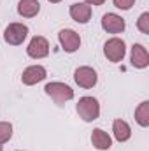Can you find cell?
I'll return each mask as SVG.
<instances>
[{
  "mask_svg": "<svg viewBox=\"0 0 149 151\" xmlns=\"http://www.w3.org/2000/svg\"><path fill=\"white\" fill-rule=\"evenodd\" d=\"M75 111L84 121H95L100 116V104L95 97H81L75 106Z\"/></svg>",
  "mask_w": 149,
  "mask_h": 151,
  "instance_id": "1",
  "label": "cell"
},
{
  "mask_svg": "<svg viewBox=\"0 0 149 151\" xmlns=\"http://www.w3.org/2000/svg\"><path fill=\"white\" fill-rule=\"evenodd\" d=\"M44 90H46V93H47L56 104H65L67 100H72V99H74V90H72L69 84H65V83H58V81L47 83Z\"/></svg>",
  "mask_w": 149,
  "mask_h": 151,
  "instance_id": "2",
  "label": "cell"
},
{
  "mask_svg": "<svg viewBox=\"0 0 149 151\" xmlns=\"http://www.w3.org/2000/svg\"><path fill=\"white\" fill-rule=\"evenodd\" d=\"M104 55L105 58L112 62V63H117L125 58L126 55V46H125V40L123 39H117V37H112L109 39L105 44H104Z\"/></svg>",
  "mask_w": 149,
  "mask_h": 151,
  "instance_id": "3",
  "label": "cell"
},
{
  "mask_svg": "<svg viewBox=\"0 0 149 151\" xmlns=\"http://www.w3.org/2000/svg\"><path fill=\"white\" fill-rule=\"evenodd\" d=\"M28 35V27L23 25V23H11L5 32H4V39L7 44H12V46H19L23 44V40Z\"/></svg>",
  "mask_w": 149,
  "mask_h": 151,
  "instance_id": "4",
  "label": "cell"
},
{
  "mask_svg": "<svg viewBox=\"0 0 149 151\" xmlns=\"http://www.w3.org/2000/svg\"><path fill=\"white\" fill-rule=\"evenodd\" d=\"M58 40H60L63 51H67V53H75V51L79 49V46H81V37H79V34L74 32V30H70V28L60 30Z\"/></svg>",
  "mask_w": 149,
  "mask_h": 151,
  "instance_id": "5",
  "label": "cell"
},
{
  "mask_svg": "<svg viewBox=\"0 0 149 151\" xmlns=\"http://www.w3.org/2000/svg\"><path fill=\"white\" fill-rule=\"evenodd\" d=\"M27 53L30 58H35V60H40L44 56L49 55V42L47 39L42 37V35H35V37L30 40L28 47H27Z\"/></svg>",
  "mask_w": 149,
  "mask_h": 151,
  "instance_id": "6",
  "label": "cell"
},
{
  "mask_svg": "<svg viewBox=\"0 0 149 151\" xmlns=\"http://www.w3.org/2000/svg\"><path fill=\"white\" fill-rule=\"evenodd\" d=\"M74 79L81 88L88 90V88H93L97 84L98 76L95 72V69H91V67H79V69H75V72H74Z\"/></svg>",
  "mask_w": 149,
  "mask_h": 151,
  "instance_id": "7",
  "label": "cell"
},
{
  "mask_svg": "<svg viewBox=\"0 0 149 151\" xmlns=\"http://www.w3.org/2000/svg\"><path fill=\"white\" fill-rule=\"evenodd\" d=\"M46 76H47V72H46V69L42 65H32V67H27L23 70L21 83L27 84V86H34V84H37L40 81H44Z\"/></svg>",
  "mask_w": 149,
  "mask_h": 151,
  "instance_id": "8",
  "label": "cell"
},
{
  "mask_svg": "<svg viewBox=\"0 0 149 151\" xmlns=\"http://www.w3.org/2000/svg\"><path fill=\"white\" fill-rule=\"evenodd\" d=\"M102 28L109 34H121L125 30V19L114 12H107L102 16Z\"/></svg>",
  "mask_w": 149,
  "mask_h": 151,
  "instance_id": "9",
  "label": "cell"
},
{
  "mask_svg": "<svg viewBox=\"0 0 149 151\" xmlns=\"http://www.w3.org/2000/svg\"><path fill=\"white\" fill-rule=\"evenodd\" d=\"M132 65L135 69H146L149 65V55L142 44H133L132 46Z\"/></svg>",
  "mask_w": 149,
  "mask_h": 151,
  "instance_id": "10",
  "label": "cell"
},
{
  "mask_svg": "<svg viewBox=\"0 0 149 151\" xmlns=\"http://www.w3.org/2000/svg\"><path fill=\"white\" fill-rule=\"evenodd\" d=\"M70 18L77 23H88L91 18V5L88 4H72L70 5Z\"/></svg>",
  "mask_w": 149,
  "mask_h": 151,
  "instance_id": "11",
  "label": "cell"
},
{
  "mask_svg": "<svg viewBox=\"0 0 149 151\" xmlns=\"http://www.w3.org/2000/svg\"><path fill=\"white\" fill-rule=\"evenodd\" d=\"M91 142L97 150L100 151H107L112 146V139L109 137L107 132H104L102 128H95L93 134H91Z\"/></svg>",
  "mask_w": 149,
  "mask_h": 151,
  "instance_id": "12",
  "label": "cell"
},
{
  "mask_svg": "<svg viewBox=\"0 0 149 151\" xmlns=\"http://www.w3.org/2000/svg\"><path fill=\"white\" fill-rule=\"evenodd\" d=\"M112 132H114L116 141H119V142H126L132 137V128H130V125L125 119H114Z\"/></svg>",
  "mask_w": 149,
  "mask_h": 151,
  "instance_id": "13",
  "label": "cell"
},
{
  "mask_svg": "<svg viewBox=\"0 0 149 151\" xmlns=\"http://www.w3.org/2000/svg\"><path fill=\"white\" fill-rule=\"evenodd\" d=\"M39 11H40L39 0H19L18 4V12L23 18H34L39 14Z\"/></svg>",
  "mask_w": 149,
  "mask_h": 151,
  "instance_id": "14",
  "label": "cell"
},
{
  "mask_svg": "<svg viewBox=\"0 0 149 151\" xmlns=\"http://www.w3.org/2000/svg\"><path fill=\"white\" fill-rule=\"evenodd\" d=\"M135 121L140 127H149V102L144 100L142 104H139V107L135 109Z\"/></svg>",
  "mask_w": 149,
  "mask_h": 151,
  "instance_id": "15",
  "label": "cell"
},
{
  "mask_svg": "<svg viewBox=\"0 0 149 151\" xmlns=\"http://www.w3.org/2000/svg\"><path fill=\"white\" fill-rule=\"evenodd\" d=\"M12 137V125L9 121H0V144L9 142Z\"/></svg>",
  "mask_w": 149,
  "mask_h": 151,
  "instance_id": "16",
  "label": "cell"
},
{
  "mask_svg": "<svg viewBox=\"0 0 149 151\" xmlns=\"http://www.w3.org/2000/svg\"><path fill=\"white\" fill-rule=\"evenodd\" d=\"M137 28L142 34H149V12H142L139 21H137Z\"/></svg>",
  "mask_w": 149,
  "mask_h": 151,
  "instance_id": "17",
  "label": "cell"
},
{
  "mask_svg": "<svg viewBox=\"0 0 149 151\" xmlns=\"http://www.w3.org/2000/svg\"><path fill=\"white\" fill-rule=\"evenodd\" d=\"M112 2H114V7H117L121 11H128L135 4V0H112Z\"/></svg>",
  "mask_w": 149,
  "mask_h": 151,
  "instance_id": "18",
  "label": "cell"
},
{
  "mask_svg": "<svg viewBox=\"0 0 149 151\" xmlns=\"http://www.w3.org/2000/svg\"><path fill=\"white\" fill-rule=\"evenodd\" d=\"M105 0H84V4H88V5H102Z\"/></svg>",
  "mask_w": 149,
  "mask_h": 151,
  "instance_id": "19",
  "label": "cell"
},
{
  "mask_svg": "<svg viewBox=\"0 0 149 151\" xmlns=\"http://www.w3.org/2000/svg\"><path fill=\"white\" fill-rule=\"evenodd\" d=\"M47 2H51V4H58V2H62V0H47Z\"/></svg>",
  "mask_w": 149,
  "mask_h": 151,
  "instance_id": "20",
  "label": "cell"
},
{
  "mask_svg": "<svg viewBox=\"0 0 149 151\" xmlns=\"http://www.w3.org/2000/svg\"><path fill=\"white\" fill-rule=\"evenodd\" d=\"M0 151H2V144H0Z\"/></svg>",
  "mask_w": 149,
  "mask_h": 151,
  "instance_id": "21",
  "label": "cell"
}]
</instances>
